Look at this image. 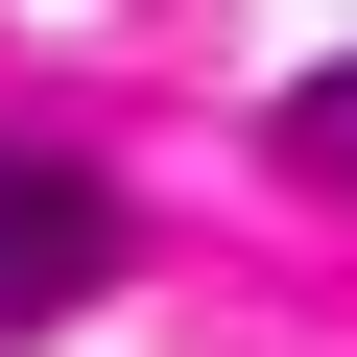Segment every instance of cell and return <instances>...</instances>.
<instances>
[{
	"label": "cell",
	"mask_w": 357,
	"mask_h": 357,
	"mask_svg": "<svg viewBox=\"0 0 357 357\" xmlns=\"http://www.w3.org/2000/svg\"><path fill=\"white\" fill-rule=\"evenodd\" d=\"M96 286H119V167L0 143V333H48V310H96Z\"/></svg>",
	"instance_id": "cell-1"
},
{
	"label": "cell",
	"mask_w": 357,
	"mask_h": 357,
	"mask_svg": "<svg viewBox=\"0 0 357 357\" xmlns=\"http://www.w3.org/2000/svg\"><path fill=\"white\" fill-rule=\"evenodd\" d=\"M262 167H310V191H357V48H333V72H286V119H262Z\"/></svg>",
	"instance_id": "cell-2"
}]
</instances>
